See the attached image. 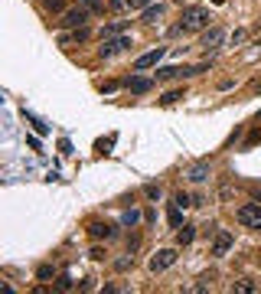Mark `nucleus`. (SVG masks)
Masks as SVG:
<instances>
[{
    "label": "nucleus",
    "instance_id": "25",
    "mask_svg": "<svg viewBox=\"0 0 261 294\" xmlns=\"http://www.w3.org/2000/svg\"><path fill=\"white\" fill-rule=\"evenodd\" d=\"M173 203H179V206H183V209H186V206H193V196H190V193H183V190H179V193L173 196Z\"/></svg>",
    "mask_w": 261,
    "mask_h": 294
},
{
    "label": "nucleus",
    "instance_id": "17",
    "mask_svg": "<svg viewBox=\"0 0 261 294\" xmlns=\"http://www.w3.org/2000/svg\"><path fill=\"white\" fill-rule=\"evenodd\" d=\"M124 26H128V20H118V23H108L105 30H102V40H108V36H121V33H124Z\"/></svg>",
    "mask_w": 261,
    "mask_h": 294
},
{
    "label": "nucleus",
    "instance_id": "15",
    "mask_svg": "<svg viewBox=\"0 0 261 294\" xmlns=\"http://www.w3.org/2000/svg\"><path fill=\"white\" fill-rule=\"evenodd\" d=\"M23 118H26V121H30V124H33V128H36V134H46V131H49V124H46V121H43V118H36V114H33V111H26V108H23Z\"/></svg>",
    "mask_w": 261,
    "mask_h": 294
},
{
    "label": "nucleus",
    "instance_id": "3",
    "mask_svg": "<svg viewBox=\"0 0 261 294\" xmlns=\"http://www.w3.org/2000/svg\"><path fill=\"white\" fill-rule=\"evenodd\" d=\"M235 219H238V226H245V229H261V203H245V206H238Z\"/></svg>",
    "mask_w": 261,
    "mask_h": 294
},
{
    "label": "nucleus",
    "instance_id": "22",
    "mask_svg": "<svg viewBox=\"0 0 261 294\" xmlns=\"http://www.w3.org/2000/svg\"><path fill=\"white\" fill-rule=\"evenodd\" d=\"M36 278H39V281H49V278H56V268H52V265H39Z\"/></svg>",
    "mask_w": 261,
    "mask_h": 294
},
{
    "label": "nucleus",
    "instance_id": "37",
    "mask_svg": "<svg viewBox=\"0 0 261 294\" xmlns=\"http://www.w3.org/2000/svg\"><path fill=\"white\" fill-rule=\"evenodd\" d=\"M258 95H261V85H258Z\"/></svg>",
    "mask_w": 261,
    "mask_h": 294
},
{
    "label": "nucleus",
    "instance_id": "18",
    "mask_svg": "<svg viewBox=\"0 0 261 294\" xmlns=\"http://www.w3.org/2000/svg\"><path fill=\"white\" fill-rule=\"evenodd\" d=\"M232 291H238V294H255V291H258V284L251 281V278H242V281L232 284Z\"/></svg>",
    "mask_w": 261,
    "mask_h": 294
},
{
    "label": "nucleus",
    "instance_id": "27",
    "mask_svg": "<svg viewBox=\"0 0 261 294\" xmlns=\"http://www.w3.org/2000/svg\"><path fill=\"white\" fill-rule=\"evenodd\" d=\"M179 98H183V92L176 88V92H167L164 98H160V102H164V105H173V102H179Z\"/></svg>",
    "mask_w": 261,
    "mask_h": 294
},
{
    "label": "nucleus",
    "instance_id": "30",
    "mask_svg": "<svg viewBox=\"0 0 261 294\" xmlns=\"http://www.w3.org/2000/svg\"><path fill=\"white\" fill-rule=\"evenodd\" d=\"M154 0H131V10H147Z\"/></svg>",
    "mask_w": 261,
    "mask_h": 294
},
{
    "label": "nucleus",
    "instance_id": "36",
    "mask_svg": "<svg viewBox=\"0 0 261 294\" xmlns=\"http://www.w3.org/2000/svg\"><path fill=\"white\" fill-rule=\"evenodd\" d=\"M173 4H183V0H173Z\"/></svg>",
    "mask_w": 261,
    "mask_h": 294
},
{
    "label": "nucleus",
    "instance_id": "35",
    "mask_svg": "<svg viewBox=\"0 0 261 294\" xmlns=\"http://www.w3.org/2000/svg\"><path fill=\"white\" fill-rule=\"evenodd\" d=\"M212 4H226V0H212Z\"/></svg>",
    "mask_w": 261,
    "mask_h": 294
},
{
    "label": "nucleus",
    "instance_id": "33",
    "mask_svg": "<svg viewBox=\"0 0 261 294\" xmlns=\"http://www.w3.org/2000/svg\"><path fill=\"white\" fill-rule=\"evenodd\" d=\"M248 144H261V128H258V131H255V134H251V138H248Z\"/></svg>",
    "mask_w": 261,
    "mask_h": 294
},
{
    "label": "nucleus",
    "instance_id": "7",
    "mask_svg": "<svg viewBox=\"0 0 261 294\" xmlns=\"http://www.w3.org/2000/svg\"><path fill=\"white\" fill-rule=\"evenodd\" d=\"M173 262H176V248H160V252L150 258V271L160 275V271H167Z\"/></svg>",
    "mask_w": 261,
    "mask_h": 294
},
{
    "label": "nucleus",
    "instance_id": "8",
    "mask_svg": "<svg viewBox=\"0 0 261 294\" xmlns=\"http://www.w3.org/2000/svg\"><path fill=\"white\" fill-rule=\"evenodd\" d=\"M232 242H235V236H232L229 229H219V232L212 236V248H209V252H212L215 258H222V255H226L229 248H232Z\"/></svg>",
    "mask_w": 261,
    "mask_h": 294
},
{
    "label": "nucleus",
    "instance_id": "28",
    "mask_svg": "<svg viewBox=\"0 0 261 294\" xmlns=\"http://www.w3.org/2000/svg\"><path fill=\"white\" fill-rule=\"evenodd\" d=\"M72 288V278H69V275H62V278L56 281V291H69Z\"/></svg>",
    "mask_w": 261,
    "mask_h": 294
},
{
    "label": "nucleus",
    "instance_id": "32",
    "mask_svg": "<svg viewBox=\"0 0 261 294\" xmlns=\"http://www.w3.org/2000/svg\"><path fill=\"white\" fill-rule=\"evenodd\" d=\"M128 265H131V258H118V262H114V268H118V271H124Z\"/></svg>",
    "mask_w": 261,
    "mask_h": 294
},
{
    "label": "nucleus",
    "instance_id": "23",
    "mask_svg": "<svg viewBox=\"0 0 261 294\" xmlns=\"http://www.w3.org/2000/svg\"><path fill=\"white\" fill-rule=\"evenodd\" d=\"M121 222H124V226H137V222H140V212H137V209H128V212L121 216Z\"/></svg>",
    "mask_w": 261,
    "mask_h": 294
},
{
    "label": "nucleus",
    "instance_id": "5",
    "mask_svg": "<svg viewBox=\"0 0 261 294\" xmlns=\"http://www.w3.org/2000/svg\"><path fill=\"white\" fill-rule=\"evenodd\" d=\"M222 43H226V30H222V26H206V33L199 40L203 52H209V56H212L215 49H222Z\"/></svg>",
    "mask_w": 261,
    "mask_h": 294
},
{
    "label": "nucleus",
    "instance_id": "29",
    "mask_svg": "<svg viewBox=\"0 0 261 294\" xmlns=\"http://www.w3.org/2000/svg\"><path fill=\"white\" fill-rule=\"evenodd\" d=\"M245 36H248L245 30H235V33H232V40H229V43H232V46H238V43H245Z\"/></svg>",
    "mask_w": 261,
    "mask_h": 294
},
{
    "label": "nucleus",
    "instance_id": "16",
    "mask_svg": "<svg viewBox=\"0 0 261 294\" xmlns=\"http://www.w3.org/2000/svg\"><path fill=\"white\" fill-rule=\"evenodd\" d=\"M160 16H164V4H150L147 10H144V23H157Z\"/></svg>",
    "mask_w": 261,
    "mask_h": 294
},
{
    "label": "nucleus",
    "instance_id": "24",
    "mask_svg": "<svg viewBox=\"0 0 261 294\" xmlns=\"http://www.w3.org/2000/svg\"><path fill=\"white\" fill-rule=\"evenodd\" d=\"M82 7H85V10H92V13H102L105 10V0H82Z\"/></svg>",
    "mask_w": 261,
    "mask_h": 294
},
{
    "label": "nucleus",
    "instance_id": "12",
    "mask_svg": "<svg viewBox=\"0 0 261 294\" xmlns=\"http://www.w3.org/2000/svg\"><path fill=\"white\" fill-rule=\"evenodd\" d=\"M128 88H131L134 95H147L150 88H154V82H150V79H131V82H128Z\"/></svg>",
    "mask_w": 261,
    "mask_h": 294
},
{
    "label": "nucleus",
    "instance_id": "34",
    "mask_svg": "<svg viewBox=\"0 0 261 294\" xmlns=\"http://www.w3.org/2000/svg\"><path fill=\"white\" fill-rule=\"evenodd\" d=\"M255 46H258V49H261V36H258V43H255Z\"/></svg>",
    "mask_w": 261,
    "mask_h": 294
},
{
    "label": "nucleus",
    "instance_id": "9",
    "mask_svg": "<svg viewBox=\"0 0 261 294\" xmlns=\"http://www.w3.org/2000/svg\"><path fill=\"white\" fill-rule=\"evenodd\" d=\"M88 26H75V30H69V33H62L59 36V46H82V43H88Z\"/></svg>",
    "mask_w": 261,
    "mask_h": 294
},
{
    "label": "nucleus",
    "instance_id": "4",
    "mask_svg": "<svg viewBox=\"0 0 261 294\" xmlns=\"http://www.w3.org/2000/svg\"><path fill=\"white\" fill-rule=\"evenodd\" d=\"M124 49H131V36H108V40H102V46H98V56L102 59H111V56H118V52H124Z\"/></svg>",
    "mask_w": 261,
    "mask_h": 294
},
{
    "label": "nucleus",
    "instance_id": "13",
    "mask_svg": "<svg viewBox=\"0 0 261 294\" xmlns=\"http://www.w3.org/2000/svg\"><path fill=\"white\" fill-rule=\"evenodd\" d=\"M190 180H193V183L209 180V164H193V167H190Z\"/></svg>",
    "mask_w": 261,
    "mask_h": 294
},
{
    "label": "nucleus",
    "instance_id": "10",
    "mask_svg": "<svg viewBox=\"0 0 261 294\" xmlns=\"http://www.w3.org/2000/svg\"><path fill=\"white\" fill-rule=\"evenodd\" d=\"M164 52H167L164 46H157V49H150V52H144V56H140L137 62H134V72H144V69H154V66H157V62H160V59H164Z\"/></svg>",
    "mask_w": 261,
    "mask_h": 294
},
{
    "label": "nucleus",
    "instance_id": "14",
    "mask_svg": "<svg viewBox=\"0 0 261 294\" xmlns=\"http://www.w3.org/2000/svg\"><path fill=\"white\" fill-rule=\"evenodd\" d=\"M193 239H196V226H179L176 229V242L179 245H190Z\"/></svg>",
    "mask_w": 261,
    "mask_h": 294
},
{
    "label": "nucleus",
    "instance_id": "38",
    "mask_svg": "<svg viewBox=\"0 0 261 294\" xmlns=\"http://www.w3.org/2000/svg\"><path fill=\"white\" fill-rule=\"evenodd\" d=\"M258 33H261V26H258Z\"/></svg>",
    "mask_w": 261,
    "mask_h": 294
},
{
    "label": "nucleus",
    "instance_id": "1",
    "mask_svg": "<svg viewBox=\"0 0 261 294\" xmlns=\"http://www.w3.org/2000/svg\"><path fill=\"white\" fill-rule=\"evenodd\" d=\"M209 69H212V59L196 62V66H170V69H160L157 79H160V82H167V79H193V75L209 72Z\"/></svg>",
    "mask_w": 261,
    "mask_h": 294
},
{
    "label": "nucleus",
    "instance_id": "21",
    "mask_svg": "<svg viewBox=\"0 0 261 294\" xmlns=\"http://www.w3.org/2000/svg\"><path fill=\"white\" fill-rule=\"evenodd\" d=\"M43 7L49 13H66V0H43Z\"/></svg>",
    "mask_w": 261,
    "mask_h": 294
},
{
    "label": "nucleus",
    "instance_id": "6",
    "mask_svg": "<svg viewBox=\"0 0 261 294\" xmlns=\"http://www.w3.org/2000/svg\"><path fill=\"white\" fill-rule=\"evenodd\" d=\"M88 16H95L92 10H85V7L82 4H78V7H72V10H66V13H62V26H66V30H75V26H85L88 23Z\"/></svg>",
    "mask_w": 261,
    "mask_h": 294
},
{
    "label": "nucleus",
    "instance_id": "11",
    "mask_svg": "<svg viewBox=\"0 0 261 294\" xmlns=\"http://www.w3.org/2000/svg\"><path fill=\"white\" fill-rule=\"evenodd\" d=\"M118 229L111 226V222H102V219H95V222H88V236L92 239H111Z\"/></svg>",
    "mask_w": 261,
    "mask_h": 294
},
{
    "label": "nucleus",
    "instance_id": "31",
    "mask_svg": "<svg viewBox=\"0 0 261 294\" xmlns=\"http://www.w3.org/2000/svg\"><path fill=\"white\" fill-rule=\"evenodd\" d=\"M88 255H92L95 262H102V258H105V248H98V245H95V248H92V252H88Z\"/></svg>",
    "mask_w": 261,
    "mask_h": 294
},
{
    "label": "nucleus",
    "instance_id": "19",
    "mask_svg": "<svg viewBox=\"0 0 261 294\" xmlns=\"http://www.w3.org/2000/svg\"><path fill=\"white\" fill-rule=\"evenodd\" d=\"M179 209H183V206H179V203H173V206H170V212H167V219H170V226H173V229L183 226V216H179Z\"/></svg>",
    "mask_w": 261,
    "mask_h": 294
},
{
    "label": "nucleus",
    "instance_id": "2",
    "mask_svg": "<svg viewBox=\"0 0 261 294\" xmlns=\"http://www.w3.org/2000/svg\"><path fill=\"white\" fill-rule=\"evenodd\" d=\"M209 20H212V13L206 10V7H196V4L183 7V13H179V23H183L186 30H206Z\"/></svg>",
    "mask_w": 261,
    "mask_h": 294
},
{
    "label": "nucleus",
    "instance_id": "26",
    "mask_svg": "<svg viewBox=\"0 0 261 294\" xmlns=\"http://www.w3.org/2000/svg\"><path fill=\"white\" fill-rule=\"evenodd\" d=\"M144 196H147V200H160V186L157 183H147V186H144Z\"/></svg>",
    "mask_w": 261,
    "mask_h": 294
},
{
    "label": "nucleus",
    "instance_id": "20",
    "mask_svg": "<svg viewBox=\"0 0 261 294\" xmlns=\"http://www.w3.org/2000/svg\"><path fill=\"white\" fill-rule=\"evenodd\" d=\"M108 10H111V13H128L131 10V0H108Z\"/></svg>",
    "mask_w": 261,
    "mask_h": 294
}]
</instances>
